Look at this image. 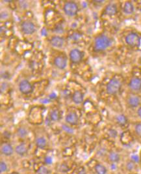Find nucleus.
<instances>
[{"instance_id": "4be33fe9", "label": "nucleus", "mask_w": 141, "mask_h": 174, "mask_svg": "<svg viewBox=\"0 0 141 174\" xmlns=\"http://www.w3.org/2000/svg\"><path fill=\"white\" fill-rule=\"evenodd\" d=\"M109 160L113 162H118L119 160H120V156L118 153H115V152H112L109 154Z\"/></svg>"}, {"instance_id": "1a4fd4ad", "label": "nucleus", "mask_w": 141, "mask_h": 174, "mask_svg": "<svg viewBox=\"0 0 141 174\" xmlns=\"http://www.w3.org/2000/svg\"><path fill=\"white\" fill-rule=\"evenodd\" d=\"M66 121L69 124L75 125L78 123L79 117L76 112H70L66 116Z\"/></svg>"}, {"instance_id": "2f4dec72", "label": "nucleus", "mask_w": 141, "mask_h": 174, "mask_svg": "<svg viewBox=\"0 0 141 174\" xmlns=\"http://www.w3.org/2000/svg\"><path fill=\"white\" fill-rule=\"evenodd\" d=\"M9 16V14L7 12H2L1 13V19H6Z\"/></svg>"}, {"instance_id": "0eeeda50", "label": "nucleus", "mask_w": 141, "mask_h": 174, "mask_svg": "<svg viewBox=\"0 0 141 174\" xmlns=\"http://www.w3.org/2000/svg\"><path fill=\"white\" fill-rule=\"evenodd\" d=\"M22 29L24 33L27 35H30L33 33L35 31V27L33 23L29 21H25L22 24Z\"/></svg>"}, {"instance_id": "c756f323", "label": "nucleus", "mask_w": 141, "mask_h": 174, "mask_svg": "<svg viewBox=\"0 0 141 174\" xmlns=\"http://www.w3.org/2000/svg\"><path fill=\"white\" fill-rule=\"evenodd\" d=\"M131 160L133 161L134 162H139V157H138V155H133L131 156Z\"/></svg>"}, {"instance_id": "4c0bfd02", "label": "nucleus", "mask_w": 141, "mask_h": 174, "mask_svg": "<svg viewBox=\"0 0 141 174\" xmlns=\"http://www.w3.org/2000/svg\"><path fill=\"white\" fill-rule=\"evenodd\" d=\"M78 174H86V172H85V171L84 169H82L78 172Z\"/></svg>"}, {"instance_id": "e433bc0d", "label": "nucleus", "mask_w": 141, "mask_h": 174, "mask_svg": "<svg viewBox=\"0 0 141 174\" xmlns=\"http://www.w3.org/2000/svg\"><path fill=\"white\" fill-rule=\"evenodd\" d=\"M42 35H44V36H46L47 31H46V29H43L42 30Z\"/></svg>"}, {"instance_id": "7ed1b4c3", "label": "nucleus", "mask_w": 141, "mask_h": 174, "mask_svg": "<svg viewBox=\"0 0 141 174\" xmlns=\"http://www.w3.org/2000/svg\"><path fill=\"white\" fill-rule=\"evenodd\" d=\"M126 42L131 47L139 46L141 44V37L135 33H130L126 37Z\"/></svg>"}, {"instance_id": "9b49d317", "label": "nucleus", "mask_w": 141, "mask_h": 174, "mask_svg": "<svg viewBox=\"0 0 141 174\" xmlns=\"http://www.w3.org/2000/svg\"><path fill=\"white\" fill-rule=\"evenodd\" d=\"M51 44L55 48H61L64 44V39L59 36H54L51 40Z\"/></svg>"}, {"instance_id": "ddd939ff", "label": "nucleus", "mask_w": 141, "mask_h": 174, "mask_svg": "<svg viewBox=\"0 0 141 174\" xmlns=\"http://www.w3.org/2000/svg\"><path fill=\"white\" fill-rule=\"evenodd\" d=\"M127 102H128V104L129 105V106L131 108H135L139 105L141 103V100L139 97L133 95V96H131L128 98Z\"/></svg>"}, {"instance_id": "b1692460", "label": "nucleus", "mask_w": 141, "mask_h": 174, "mask_svg": "<svg viewBox=\"0 0 141 174\" xmlns=\"http://www.w3.org/2000/svg\"><path fill=\"white\" fill-rule=\"evenodd\" d=\"M62 129L63 130H64L66 132L68 133V134H73L74 133V129L70 127L69 126L66 125H62Z\"/></svg>"}, {"instance_id": "a878e982", "label": "nucleus", "mask_w": 141, "mask_h": 174, "mask_svg": "<svg viewBox=\"0 0 141 174\" xmlns=\"http://www.w3.org/2000/svg\"><path fill=\"white\" fill-rule=\"evenodd\" d=\"M135 132L137 133V134L138 136H141V123H137L135 126Z\"/></svg>"}, {"instance_id": "39448f33", "label": "nucleus", "mask_w": 141, "mask_h": 174, "mask_svg": "<svg viewBox=\"0 0 141 174\" xmlns=\"http://www.w3.org/2000/svg\"><path fill=\"white\" fill-rule=\"evenodd\" d=\"M19 89L23 94H29L33 91V87L29 81L24 80L20 83Z\"/></svg>"}, {"instance_id": "2eb2a0df", "label": "nucleus", "mask_w": 141, "mask_h": 174, "mask_svg": "<svg viewBox=\"0 0 141 174\" xmlns=\"http://www.w3.org/2000/svg\"><path fill=\"white\" fill-rule=\"evenodd\" d=\"M1 152L6 156H10L13 153V148L10 144L6 143L1 147Z\"/></svg>"}, {"instance_id": "f257e3e1", "label": "nucleus", "mask_w": 141, "mask_h": 174, "mask_svg": "<svg viewBox=\"0 0 141 174\" xmlns=\"http://www.w3.org/2000/svg\"><path fill=\"white\" fill-rule=\"evenodd\" d=\"M111 41L108 37L101 35L96 37L94 41V50L96 52H102L106 50L110 46Z\"/></svg>"}, {"instance_id": "412c9836", "label": "nucleus", "mask_w": 141, "mask_h": 174, "mask_svg": "<svg viewBox=\"0 0 141 174\" xmlns=\"http://www.w3.org/2000/svg\"><path fill=\"white\" fill-rule=\"evenodd\" d=\"M95 170L97 174H106L107 173L106 168L102 164H97L95 166Z\"/></svg>"}, {"instance_id": "393cba45", "label": "nucleus", "mask_w": 141, "mask_h": 174, "mask_svg": "<svg viewBox=\"0 0 141 174\" xmlns=\"http://www.w3.org/2000/svg\"><path fill=\"white\" fill-rule=\"evenodd\" d=\"M38 174H49L48 170L44 166H41L37 172Z\"/></svg>"}, {"instance_id": "7c9ffc66", "label": "nucleus", "mask_w": 141, "mask_h": 174, "mask_svg": "<svg viewBox=\"0 0 141 174\" xmlns=\"http://www.w3.org/2000/svg\"><path fill=\"white\" fill-rule=\"evenodd\" d=\"M44 162L47 164H51L52 163V159L51 157H46L44 159Z\"/></svg>"}, {"instance_id": "9d476101", "label": "nucleus", "mask_w": 141, "mask_h": 174, "mask_svg": "<svg viewBox=\"0 0 141 174\" xmlns=\"http://www.w3.org/2000/svg\"><path fill=\"white\" fill-rule=\"evenodd\" d=\"M54 64L59 69H64L66 67L67 61L64 57H62V56H58L55 59Z\"/></svg>"}, {"instance_id": "bb28decb", "label": "nucleus", "mask_w": 141, "mask_h": 174, "mask_svg": "<svg viewBox=\"0 0 141 174\" xmlns=\"http://www.w3.org/2000/svg\"><path fill=\"white\" fill-rule=\"evenodd\" d=\"M7 170V166L5 164V162L1 161L0 163V171L1 172H5Z\"/></svg>"}, {"instance_id": "f03ea898", "label": "nucleus", "mask_w": 141, "mask_h": 174, "mask_svg": "<svg viewBox=\"0 0 141 174\" xmlns=\"http://www.w3.org/2000/svg\"><path fill=\"white\" fill-rule=\"evenodd\" d=\"M121 86H122V83L118 79L114 78L109 81V82L107 84V92L109 95H115L120 89Z\"/></svg>"}, {"instance_id": "c85d7f7f", "label": "nucleus", "mask_w": 141, "mask_h": 174, "mask_svg": "<svg viewBox=\"0 0 141 174\" xmlns=\"http://www.w3.org/2000/svg\"><path fill=\"white\" fill-rule=\"evenodd\" d=\"M109 136H110L111 137H112V138H115L116 136H117V132L115 130L111 129L109 130Z\"/></svg>"}, {"instance_id": "6ab92c4d", "label": "nucleus", "mask_w": 141, "mask_h": 174, "mask_svg": "<svg viewBox=\"0 0 141 174\" xmlns=\"http://www.w3.org/2000/svg\"><path fill=\"white\" fill-rule=\"evenodd\" d=\"M60 112L57 110H54L50 114V119L52 121H57L60 119Z\"/></svg>"}, {"instance_id": "cd10ccee", "label": "nucleus", "mask_w": 141, "mask_h": 174, "mask_svg": "<svg viewBox=\"0 0 141 174\" xmlns=\"http://www.w3.org/2000/svg\"><path fill=\"white\" fill-rule=\"evenodd\" d=\"M126 168H127V169L129 171H131L132 170L134 169V168H135L134 163L132 162H127V165H126Z\"/></svg>"}, {"instance_id": "a211bd4d", "label": "nucleus", "mask_w": 141, "mask_h": 174, "mask_svg": "<svg viewBox=\"0 0 141 174\" xmlns=\"http://www.w3.org/2000/svg\"><path fill=\"white\" fill-rule=\"evenodd\" d=\"M36 144L38 147L40 149H44L45 147L46 146V140L43 137L38 138L36 140Z\"/></svg>"}, {"instance_id": "f3484780", "label": "nucleus", "mask_w": 141, "mask_h": 174, "mask_svg": "<svg viewBox=\"0 0 141 174\" xmlns=\"http://www.w3.org/2000/svg\"><path fill=\"white\" fill-rule=\"evenodd\" d=\"M15 151L16 152V153L22 156V155H24L25 154L27 153L28 149H27V147H26V145H25L24 143H20V145H17V146L16 147Z\"/></svg>"}, {"instance_id": "20e7f679", "label": "nucleus", "mask_w": 141, "mask_h": 174, "mask_svg": "<svg viewBox=\"0 0 141 174\" xmlns=\"http://www.w3.org/2000/svg\"><path fill=\"white\" fill-rule=\"evenodd\" d=\"M64 11L66 14L70 16H75L78 12V5L73 1H69L66 3L64 5Z\"/></svg>"}, {"instance_id": "5701e85b", "label": "nucleus", "mask_w": 141, "mask_h": 174, "mask_svg": "<svg viewBox=\"0 0 141 174\" xmlns=\"http://www.w3.org/2000/svg\"><path fill=\"white\" fill-rule=\"evenodd\" d=\"M18 136H19L20 137L24 138L27 136L28 132H27V130H26L25 129H24V128H20L18 130Z\"/></svg>"}, {"instance_id": "423d86ee", "label": "nucleus", "mask_w": 141, "mask_h": 174, "mask_svg": "<svg viewBox=\"0 0 141 174\" xmlns=\"http://www.w3.org/2000/svg\"><path fill=\"white\" fill-rule=\"evenodd\" d=\"M70 57L71 61L74 63H78L82 60L83 55L81 51L78 49H73L70 53Z\"/></svg>"}, {"instance_id": "58836bf2", "label": "nucleus", "mask_w": 141, "mask_h": 174, "mask_svg": "<svg viewBox=\"0 0 141 174\" xmlns=\"http://www.w3.org/2000/svg\"><path fill=\"white\" fill-rule=\"evenodd\" d=\"M116 165L114 164H113L112 165H111V169L112 170H114V169H116Z\"/></svg>"}, {"instance_id": "f704fd0d", "label": "nucleus", "mask_w": 141, "mask_h": 174, "mask_svg": "<svg viewBox=\"0 0 141 174\" xmlns=\"http://www.w3.org/2000/svg\"><path fill=\"white\" fill-rule=\"evenodd\" d=\"M42 100H44V101H41V102H42V103H49L50 102V99H47V98H44Z\"/></svg>"}, {"instance_id": "4468645a", "label": "nucleus", "mask_w": 141, "mask_h": 174, "mask_svg": "<svg viewBox=\"0 0 141 174\" xmlns=\"http://www.w3.org/2000/svg\"><path fill=\"white\" fill-rule=\"evenodd\" d=\"M72 100L76 104L81 103L83 101V94L79 91H76L73 94Z\"/></svg>"}, {"instance_id": "aec40b11", "label": "nucleus", "mask_w": 141, "mask_h": 174, "mask_svg": "<svg viewBox=\"0 0 141 174\" xmlns=\"http://www.w3.org/2000/svg\"><path fill=\"white\" fill-rule=\"evenodd\" d=\"M116 121L120 125L124 126L126 125V124L127 123V120L126 116L123 115V114H120V115H119L116 117Z\"/></svg>"}, {"instance_id": "f8f14e48", "label": "nucleus", "mask_w": 141, "mask_h": 174, "mask_svg": "<svg viewBox=\"0 0 141 174\" xmlns=\"http://www.w3.org/2000/svg\"><path fill=\"white\" fill-rule=\"evenodd\" d=\"M117 7L114 3H109L105 9V14L109 16H113L116 14Z\"/></svg>"}, {"instance_id": "c9c22d12", "label": "nucleus", "mask_w": 141, "mask_h": 174, "mask_svg": "<svg viewBox=\"0 0 141 174\" xmlns=\"http://www.w3.org/2000/svg\"><path fill=\"white\" fill-rule=\"evenodd\" d=\"M137 114H138V116H139V117L141 118V107H140L139 108V110H138Z\"/></svg>"}, {"instance_id": "dca6fc26", "label": "nucleus", "mask_w": 141, "mask_h": 174, "mask_svg": "<svg viewBox=\"0 0 141 174\" xmlns=\"http://www.w3.org/2000/svg\"><path fill=\"white\" fill-rule=\"evenodd\" d=\"M124 11L126 14H131L134 12V6L131 2L127 1L125 3L124 6Z\"/></svg>"}, {"instance_id": "473e14b6", "label": "nucleus", "mask_w": 141, "mask_h": 174, "mask_svg": "<svg viewBox=\"0 0 141 174\" xmlns=\"http://www.w3.org/2000/svg\"><path fill=\"white\" fill-rule=\"evenodd\" d=\"M80 37H81V35L79 34H78V33H74L72 35V37L74 38L73 39L74 40H78L80 38Z\"/></svg>"}, {"instance_id": "72a5a7b5", "label": "nucleus", "mask_w": 141, "mask_h": 174, "mask_svg": "<svg viewBox=\"0 0 141 174\" xmlns=\"http://www.w3.org/2000/svg\"><path fill=\"white\" fill-rule=\"evenodd\" d=\"M50 99H55V98H57V95L55 93H52L50 94Z\"/></svg>"}, {"instance_id": "ea45409f", "label": "nucleus", "mask_w": 141, "mask_h": 174, "mask_svg": "<svg viewBox=\"0 0 141 174\" xmlns=\"http://www.w3.org/2000/svg\"></svg>"}, {"instance_id": "6e6552de", "label": "nucleus", "mask_w": 141, "mask_h": 174, "mask_svg": "<svg viewBox=\"0 0 141 174\" xmlns=\"http://www.w3.org/2000/svg\"><path fill=\"white\" fill-rule=\"evenodd\" d=\"M129 87L133 91H139L141 89V79L139 78H133L129 83Z\"/></svg>"}]
</instances>
